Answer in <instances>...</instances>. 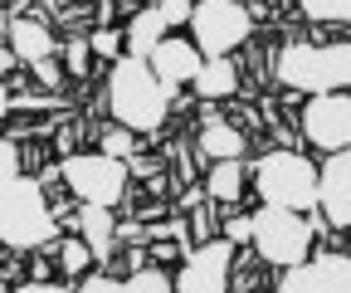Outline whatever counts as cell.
Instances as JSON below:
<instances>
[{
    "label": "cell",
    "instance_id": "obj_1",
    "mask_svg": "<svg viewBox=\"0 0 351 293\" xmlns=\"http://www.w3.org/2000/svg\"><path fill=\"white\" fill-rule=\"evenodd\" d=\"M166 98L171 89L156 78L152 59H137V54H122L112 78H108V103H112V117L132 132H156L161 117H166Z\"/></svg>",
    "mask_w": 351,
    "mask_h": 293
},
{
    "label": "cell",
    "instance_id": "obj_2",
    "mask_svg": "<svg viewBox=\"0 0 351 293\" xmlns=\"http://www.w3.org/2000/svg\"><path fill=\"white\" fill-rule=\"evenodd\" d=\"M54 235V215L44 205L39 181L29 176H10L0 181V239L10 249H39Z\"/></svg>",
    "mask_w": 351,
    "mask_h": 293
},
{
    "label": "cell",
    "instance_id": "obj_3",
    "mask_svg": "<svg viewBox=\"0 0 351 293\" xmlns=\"http://www.w3.org/2000/svg\"><path fill=\"white\" fill-rule=\"evenodd\" d=\"M278 78L302 93H337L351 83V45H288Z\"/></svg>",
    "mask_w": 351,
    "mask_h": 293
},
{
    "label": "cell",
    "instance_id": "obj_4",
    "mask_svg": "<svg viewBox=\"0 0 351 293\" xmlns=\"http://www.w3.org/2000/svg\"><path fill=\"white\" fill-rule=\"evenodd\" d=\"M258 196L269 205H288V211H313L322 205V172H313V161L293 152H274L258 161Z\"/></svg>",
    "mask_w": 351,
    "mask_h": 293
},
{
    "label": "cell",
    "instance_id": "obj_5",
    "mask_svg": "<svg viewBox=\"0 0 351 293\" xmlns=\"http://www.w3.org/2000/svg\"><path fill=\"white\" fill-rule=\"evenodd\" d=\"M254 244H258V255L269 259V264H302L307 259V249H313V225L302 220V211H288V205H269L263 200V211L254 215Z\"/></svg>",
    "mask_w": 351,
    "mask_h": 293
},
{
    "label": "cell",
    "instance_id": "obj_6",
    "mask_svg": "<svg viewBox=\"0 0 351 293\" xmlns=\"http://www.w3.org/2000/svg\"><path fill=\"white\" fill-rule=\"evenodd\" d=\"M191 34L205 59H225L244 45L249 34V10L239 0H200L195 15H191Z\"/></svg>",
    "mask_w": 351,
    "mask_h": 293
},
{
    "label": "cell",
    "instance_id": "obj_7",
    "mask_svg": "<svg viewBox=\"0 0 351 293\" xmlns=\"http://www.w3.org/2000/svg\"><path fill=\"white\" fill-rule=\"evenodd\" d=\"M64 176H69L78 200H98V205H117L122 191H127V166H122V156H108V152L69 156Z\"/></svg>",
    "mask_w": 351,
    "mask_h": 293
},
{
    "label": "cell",
    "instance_id": "obj_8",
    "mask_svg": "<svg viewBox=\"0 0 351 293\" xmlns=\"http://www.w3.org/2000/svg\"><path fill=\"white\" fill-rule=\"evenodd\" d=\"M302 132L322 152L351 147V98L346 93H313V103L302 108Z\"/></svg>",
    "mask_w": 351,
    "mask_h": 293
},
{
    "label": "cell",
    "instance_id": "obj_9",
    "mask_svg": "<svg viewBox=\"0 0 351 293\" xmlns=\"http://www.w3.org/2000/svg\"><path fill=\"white\" fill-rule=\"evenodd\" d=\"M230 264H234V239H205L200 249H191L186 269L176 274V288L181 293H219L230 288Z\"/></svg>",
    "mask_w": 351,
    "mask_h": 293
},
{
    "label": "cell",
    "instance_id": "obj_10",
    "mask_svg": "<svg viewBox=\"0 0 351 293\" xmlns=\"http://www.w3.org/2000/svg\"><path fill=\"white\" fill-rule=\"evenodd\" d=\"M283 293H351V255L302 259L278 279Z\"/></svg>",
    "mask_w": 351,
    "mask_h": 293
},
{
    "label": "cell",
    "instance_id": "obj_11",
    "mask_svg": "<svg viewBox=\"0 0 351 293\" xmlns=\"http://www.w3.org/2000/svg\"><path fill=\"white\" fill-rule=\"evenodd\" d=\"M200 64H205L200 45H191V39H161V45L152 49V69H156V78L171 93H176V83H195Z\"/></svg>",
    "mask_w": 351,
    "mask_h": 293
},
{
    "label": "cell",
    "instance_id": "obj_12",
    "mask_svg": "<svg viewBox=\"0 0 351 293\" xmlns=\"http://www.w3.org/2000/svg\"><path fill=\"white\" fill-rule=\"evenodd\" d=\"M322 211L332 225H351V147H341L322 166Z\"/></svg>",
    "mask_w": 351,
    "mask_h": 293
},
{
    "label": "cell",
    "instance_id": "obj_13",
    "mask_svg": "<svg viewBox=\"0 0 351 293\" xmlns=\"http://www.w3.org/2000/svg\"><path fill=\"white\" fill-rule=\"evenodd\" d=\"M78 230H83V239H88V244H93V255H98V259H108V255H112V244H117L112 205L83 200V211H78Z\"/></svg>",
    "mask_w": 351,
    "mask_h": 293
},
{
    "label": "cell",
    "instance_id": "obj_14",
    "mask_svg": "<svg viewBox=\"0 0 351 293\" xmlns=\"http://www.w3.org/2000/svg\"><path fill=\"white\" fill-rule=\"evenodd\" d=\"M166 30H171V20H166L161 5H156V10H137V15H132V25H127V54L152 59V49L166 39Z\"/></svg>",
    "mask_w": 351,
    "mask_h": 293
},
{
    "label": "cell",
    "instance_id": "obj_15",
    "mask_svg": "<svg viewBox=\"0 0 351 293\" xmlns=\"http://www.w3.org/2000/svg\"><path fill=\"white\" fill-rule=\"evenodd\" d=\"M10 45H15V54L25 64H44V59L59 49V39L44 30L39 20H10Z\"/></svg>",
    "mask_w": 351,
    "mask_h": 293
},
{
    "label": "cell",
    "instance_id": "obj_16",
    "mask_svg": "<svg viewBox=\"0 0 351 293\" xmlns=\"http://www.w3.org/2000/svg\"><path fill=\"white\" fill-rule=\"evenodd\" d=\"M191 89H195L200 98H230V93L239 89V73H234L230 54H225V59H205V64H200V73H195V83H191Z\"/></svg>",
    "mask_w": 351,
    "mask_h": 293
},
{
    "label": "cell",
    "instance_id": "obj_17",
    "mask_svg": "<svg viewBox=\"0 0 351 293\" xmlns=\"http://www.w3.org/2000/svg\"><path fill=\"white\" fill-rule=\"evenodd\" d=\"M239 186H244V161H239V156H225V161L210 166L205 196H215V200H239Z\"/></svg>",
    "mask_w": 351,
    "mask_h": 293
},
{
    "label": "cell",
    "instance_id": "obj_18",
    "mask_svg": "<svg viewBox=\"0 0 351 293\" xmlns=\"http://www.w3.org/2000/svg\"><path fill=\"white\" fill-rule=\"evenodd\" d=\"M200 152H205L210 161H215V156L225 161V156H239V152H244V137L230 128V122H205V132H200Z\"/></svg>",
    "mask_w": 351,
    "mask_h": 293
},
{
    "label": "cell",
    "instance_id": "obj_19",
    "mask_svg": "<svg viewBox=\"0 0 351 293\" xmlns=\"http://www.w3.org/2000/svg\"><path fill=\"white\" fill-rule=\"evenodd\" d=\"M171 288H176V279L161 269H137L127 279V293H171Z\"/></svg>",
    "mask_w": 351,
    "mask_h": 293
},
{
    "label": "cell",
    "instance_id": "obj_20",
    "mask_svg": "<svg viewBox=\"0 0 351 293\" xmlns=\"http://www.w3.org/2000/svg\"><path fill=\"white\" fill-rule=\"evenodd\" d=\"M302 15H313V20H351V0H302Z\"/></svg>",
    "mask_w": 351,
    "mask_h": 293
},
{
    "label": "cell",
    "instance_id": "obj_21",
    "mask_svg": "<svg viewBox=\"0 0 351 293\" xmlns=\"http://www.w3.org/2000/svg\"><path fill=\"white\" fill-rule=\"evenodd\" d=\"M59 259H64V269H69V274H83V269H88V259H93V244H88V239H64Z\"/></svg>",
    "mask_w": 351,
    "mask_h": 293
},
{
    "label": "cell",
    "instance_id": "obj_22",
    "mask_svg": "<svg viewBox=\"0 0 351 293\" xmlns=\"http://www.w3.org/2000/svg\"><path fill=\"white\" fill-rule=\"evenodd\" d=\"M103 152H108V156H132V128L108 132V137H103Z\"/></svg>",
    "mask_w": 351,
    "mask_h": 293
},
{
    "label": "cell",
    "instance_id": "obj_23",
    "mask_svg": "<svg viewBox=\"0 0 351 293\" xmlns=\"http://www.w3.org/2000/svg\"><path fill=\"white\" fill-rule=\"evenodd\" d=\"M64 54H69V69H73V73H83V69H88V54H93V39H73Z\"/></svg>",
    "mask_w": 351,
    "mask_h": 293
},
{
    "label": "cell",
    "instance_id": "obj_24",
    "mask_svg": "<svg viewBox=\"0 0 351 293\" xmlns=\"http://www.w3.org/2000/svg\"><path fill=\"white\" fill-rule=\"evenodd\" d=\"M122 39H127V34H117V30H98V34H93V49H98V54H122Z\"/></svg>",
    "mask_w": 351,
    "mask_h": 293
},
{
    "label": "cell",
    "instance_id": "obj_25",
    "mask_svg": "<svg viewBox=\"0 0 351 293\" xmlns=\"http://www.w3.org/2000/svg\"><path fill=\"white\" fill-rule=\"evenodd\" d=\"M78 288H83V293H117V288H127V283H112V279H103V274H88Z\"/></svg>",
    "mask_w": 351,
    "mask_h": 293
},
{
    "label": "cell",
    "instance_id": "obj_26",
    "mask_svg": "<svg viewBox=\"0 0 351 293\" xmlns=\"http://www.w3.org/2000/svg\"><path fill=\"white\" fill-rule=\"evenodd\" d=\"M161 10H166V20H171V25H181V20H191V15H195V5H186V0H161Z\"/></svg>",
    "mask_w": 351,
    "mask_h": 293
},
{
    "label": "cell",
    "instance_id": "obj_27",
    "mask_svg": "<svg viewBox=\"0 0 351 293\" xmlns=\"http://www.w3.org/2000/svg\"><path fill=\"white\" fill-rule=\"evenodd\" d=\"M10 176H20V166H15V142L0 147V181H10Z\"/></svg>",
    "mask_w": 351,
    "mask_h": 293
},
{
    "label": "cell",
    "instance_id": "obj_28",
    "mask_svg": "<svg viewBox=\"0 0 351 293\" xmlns=\"http://www.w3.org/2000/svg\"><path fill=\"white\" fill-rule=\"evenodd\" d=\"M225 235H230L234 244H249V239H254V220H230V225H225Z\"/></svg>",
    "mask_w": 351,
    "mask_h": 293
},
{
    "label": "cell",
    "instance_id": "obj_29",
    "mask_svg": "<svg viewBox=\"0 0 351 293\" xmlns=\"http://www.w3.org/2000/svg\"><path fill=\"white\" fill-rule=\"evenodd\" d=\"M34 73H39V83H44V89H59V73H54V64H49V59H44V64H34Z\"/></svg>",
    "mask_w": 351,
    "mask_h": 293
},
{
    "label": "cell",
    "instance_id": "obj_30",
    "mask_svg": "<svg viewBox=\"0 0 351 293\" xmlns=\"http://www.w3.org/2000/svg\"><path fill=\"white\" fill-rule=\"evenodd\" d=\"M132 172H137V176H152V172H156V161H147V156H132Z\"/></svg>",
    "mask_w": 351,
    "mask_h": 293
},
{
    "label": "cell",
    "instance_id": "obj_31",
    "mask_svg": "<svg viewBox=\"0 0 351 293\" xmlns=\"http://www.w3.org/2000/svg\"><path fill=\"white\" fill-rule=\"evenodd\" d=\"M191 230H195V235H210V215L195 211V215H191Z\"/></svg>",
    "mask_w": 351,
    "mask_h": 293
}]
</instances>
